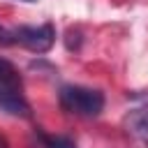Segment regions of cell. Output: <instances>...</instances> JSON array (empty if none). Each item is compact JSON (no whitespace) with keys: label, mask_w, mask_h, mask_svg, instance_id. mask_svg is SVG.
<instances>
[{"label":"cell","mask_w":148,"mask_h":148,"mask_svg":"<svg viewBox=\"0 0 148 148\" xmlns=\"http://www.w3.org/2000/svg\"><path fill=\"white\" fill-rule=\"evenodd\" d=\"M125 127L130 134H134L139 139H148V97H143L127 111Z\"/></svg>","instance_id":"cell-3"},{"label":"cell","mask_w":148,"mask_h":148,"mask_svg":"<svg viewBox=\"0 0 148 148\" xmlns=\"http://www.w3.org/2000/svg\"><path fill=\"white\" fill-rule=\"evenodd\" d=\"M0 46H2V49H5V46H14V35H12V30L5 28V25H0Z\"/></svg>","instance_id":"cell-6"},{"label":"cell","mask_w":148,"mask_h":148,"mask_svg":"<svg viewBox=\"0 0 148 148\" xmlns=\"http://www.w3.org/2000/svg\"><path fill=\"white\" fill-rule=\"evenodd\" d=\"M12 35H14V44H18L32 53H46L56 42V28L51 23L18 25V28H12Z\"/></svg>","instance_id":"cell-2"},{"label":"cell","mask_w":148,"mask_h":148,"mask_svg":"<svg viewBox=\"0 0 148 148\" xmlns=\"http://www.w3.org/2000/svg\"><path fill=\"white\" fill-rule=\"evenodd\" d=\"M23 2H37V0H23Z\"/></svg>","instance_id":"cell-8"},{"label":"cell","mask_w":148,"mask_h":148,"mask_svg":"<svg viewBox=\"0 0 148 148\" xmlns=\"http://www.w3.org/2000/svg\"><path fill=\"white\" fill-rule=\"evenodd\" d=\"M0 148H9V143H7V139L0 134Z\"/></svg>","instance_id":"cell-7"},{"label":"cell","mask_w":148,"mask_h":148,"mask_svg":"<svg viewBox=\"0 0 148 148\" xmlns=\"http://www.w3.org/2000/svg\"><path fill=\"white\" fill-rule=\"evenodd\" d=\"M37 136L44 148H76V141L69 136H56V134H46V132H37Z\"/></svg>","instance_id":"cell-5"},{"label":"cell","mask_w":148,"mask_h":148,"mask_svg":"<svg viewBox=\"0 0 148 148\" xmlns=\"http://www.w3.org/2000/svg\"><path fill=\"white\" fill-rule=\"evenodd\" d=\"M58 102L62 111L79 118H95L104 109V95L86 86H62L58 92Z\"/></svg>","instance_id":"cell-1"},{"label":"cell","mask_w":148,"mask_h":148,"mask_svg":"<svg viewBox=\"0 0 148 148\" xmlns=\"http://www.w3.org/2000/svg\"><path fill=\"white\" fill-rule=\"evenodd\" d=\"M5 92H18V95H23V81H21L18 69L9 60L0 58V95H5Z\"/></svg>","instance_id":"cell-4"}]
</instances>
